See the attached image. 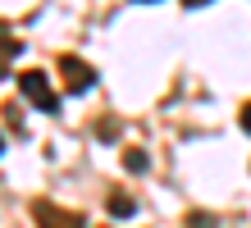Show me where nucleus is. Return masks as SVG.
I'll list each match as a JSON object with an SVG mask.
<instances>
[{
    "instance_id": "6",
    "label": "nucleus",
    "mask_w": 251,
    "mask_h": 228,
    "mask_svg": "<svg viewBox=\"0 0 251 228\" xmlns=\"http://www.w3.org/2000/svg\"><path fill=\"white\" fill-rule=\"evenodd\" d=\"M96 132H100V142H114V137H119V119H105Z\"/></svg>"
},
{
    "instance_id": "8",
    "label": "nucleus",
    "mask_w": 251,
    "mask_h": 228,
    "mask_svg": "<svg viewBox=\"0 0 251 228\" xmlns=\"http://www.w3.org/2000/svg\"><path fill=\"white\" fill-rule=\"evenodd\" d=\"M187 228H215V219L201 215V210H192V215H187Z\"/></svg>"
},
{
    "instance_id": "2",
    "label": "nucleus",
    "mask_w": 251,
    "mask_h": 228,
    "mask_svg": "<svg viewBox=\"0 0 251 228\" xmlns=\"http://www.w3.org/2000/svg\"><path fill=\"white\" fill-rule=\"evenodd\" d=\"M55 69H60V82L73 91V96L92 91V82H96V69L87 64V59H78V55H60V59H55Z\"/></svg>"
},
{
    "instance_id": "3",
    "label": "nucleus",
    "mask_w": 251,
    "mask_h": 228,
    "mask_svg": "<svg viewBox=\"0 0 251 228\" xmlns=\"http://www.w3.org/2000/svg\"><path fill=\"white\" fill-rule=\"evenodd\" d=\"M32 219L41 228H87V219L78 210H60L55 201H32Z\"/></svg>"
},
{
    "instance_id": "9",
    "label": "nucleus",
    "mask_w": 251,
    "mask_h": 228,
    "mask_svg": "<svg viewBox=\"0 0 251 228\" xmlns=\"http://www.w3.org/2000/svg\"><path fill=\"white\" fill-rule=\"evenodd\" d=\"M242 132H251V101L242 105Z\"/></svg>"
},
{
    "instance_id": "1",
    "label": "nucleus",
    "mask_w": 251,
    "mask_h": 228,
    "mask_svg": "<svg viewBox=\"0 0 251 228\" xmlns=\"http://www.w3.org/2000/svg\"><path fill=\"white\" fill-rule=\"evenodd\" d=\"M19 87H23V96L37 105V110H46V114H55L60 110V96H55V87H50V78L41 69H23L19 73Z\"/></svg>"
},
{
    "instance_id": "7",
    "label": "nucleus",
    "mask_w": 251,
    "mask_h": 228,
    "mask_svg": "<svg viewBox=\"0 0 251 228\" xmlns=\"http://www.w3.org/2000/svg\"><path fill=\"white\" fill-rule=\"evenodd\" d=\"M5 119H9L14 132H23V110H19V105H5Z\"/></svg>"
},
{
    "instance_id": "10",
    "label": "nucleus",
    "mask_w": 251,
    "mask_h": 228,
    "mask_svg": "<svg viewBox=\"0 0 251 228\" xmlns=\"http://www.w3.org/2000/svg\"><path fill=\"white\" fill-rule=\"evenodd\" d=\"M183 5H187V9H201V5H210V0H183Z\"/></svg>"
},
{
    "instance_id": "12",
    "label": "nucleus",
    "mask_w": 251,
    "mask_h": 228,
    "mask_svg": "<svg viewBox=\"0 0 251 228\" xmlns=\"http://www.w3.org/2000/svg\"><path fill=\"white\" fill-rule=\"evenodd\" d=\"M0 151H5V137H0Z\"/></svg>"
},
{
    "instance_id": "11",
    "label": "nucleus",
    "mask_w": 251,
    "mask_h": 228,
    "mask_svg": "<svg viewBox=\"0 0 251 228\" xmlns=\"http://www.w3.org/2000/svg\"><path fill=\"white\" fill-rule=\"evenodd\" d=\"M132 5H151V0H132Z\"/></svg>"
},
{
    "instance_id": "4",
    "label": "nucleus",
    "mask_w": 251,
    "mask_h": 228,
    "mask_svg": "<svg viewBox=\"0 0 251 228\" xmlns=\"http://www.w3.org/2000/svg\"><path fill=\"white\" fill-rule=\"evenodd\" d=\"M105 210H110L114 219H132V210H137V201H132L128 192H110V196H105Z\"/></svg>"
},
{
    "instance_id": "5",
    "label": "nucleus",
    "mask_w": 251,
    "mask_h": 228,
    "mask_svg": "<svg viewBox=\"0 0 251 228\" xmlns=\"http://www.w3.org/2000/svg\"><path fill=\"white\" fill-rule=\"evenodd\" d=\"M124 169H128V174H146V169H151L146 151H137V146H132V151H124Z\"/></svg>"
}]
</instances>
